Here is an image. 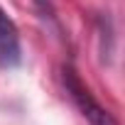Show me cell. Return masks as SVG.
<instances>
[{
	"label": "cell",
	"mask_w": 125,
	"mask_h": 125,
	"mask_svg": "<svg viewBox=\"0 0 125 125\" xmlns=\"http://www.w3.org/2000/svg\"><path fill=\"white\" fill-rule=\"evenodd\" d=\"M61 83H64L69 98L74 101V105L79 108V113L86 118L88 125H118V120L93 98L91 88L81 81V76L71 66H61Z\"/></svg>",
	"instance_id": "6da1fadb"
},
{
	"label": "cell",
	"mask_w": 125,
	"mask_h": 125,
	"mask_svg": "<svg viewBox=\"0 0 125 125\" xmlns=\"http://www.w3.org/2000/svg\"><path fill=\"white\" fill-rule=\"evenodd\" d=\"M22 59V47H20V32L15 22L8 17V12L0 8V66H17Z\"/></svg>",
	"instance_id": "7a4b0ae2"
},
{
	"label": "cell",
	"mask_w": 125,
	"mask_h": 125,
	"mask_svg": "<svg viewBox=\"0 0 125 125\" xmlns=\"http://www.w3.org/2000/svg\"><path fill=\"white\" fill-rule=\"evenodd\" d=\"M37 3V8L47 15V17H54V8H52V0H34Z\"/></svg>",
	"instance_id": "3957f363"
}]
</instances>
